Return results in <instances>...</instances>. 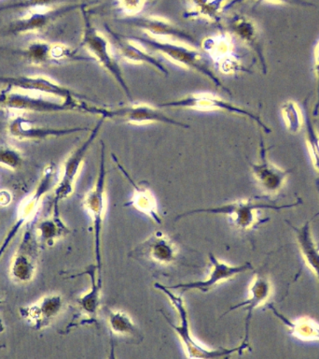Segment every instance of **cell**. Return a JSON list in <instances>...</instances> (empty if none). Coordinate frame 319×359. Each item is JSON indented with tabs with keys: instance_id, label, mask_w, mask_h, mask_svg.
<instances>
[{
	"instance_id": "27",
	"label": "cell",
	"mask_w": 319,
	"mask_h": 359,
	"mask_svg": "<svg viewBox=\"0 0 319 359\" xmlns=\"http://www.w3.org/2000/svg\"><path fill=\"white\" fill-rule=\"evenodd\" d=\"M268 308L288 327V332L294 338L304 341H319V324L315 320L307 316L291 320L277 311L273 304H269Z\"/></svg>"
},
{
	"instance_id": "14",
	"label": "cell",
	"mask_w": 319,
	"mask_h": 359,
	"mask_svg": "<svg viewBox=\"0 0 319 359\" xmlns=\"http://www.w3.org/2000/svg\"><path fill=\"white\" fill-rule=\"evenodd\" d=\"M208 258L212 268L206 279L195 280V282L178 283L175 285H168L167 287L172 289V290H180L182 293L187 290H199L201 293H208L209 291H211L212 289H214L215 286L220 285V283L234 279L237 275L253 269V266L249 262L242 264V265H229V264L218 259L212 252L208 255Z\"/></svg>"
},
{
	"instance_id": "6",
	"label": "cell",
	"mask_w": 319,
	"mask_h": 359,
	"mask_svg": "<svg viewBox=\"0 0 319 359\" xmlns=\"http://www.w3.org/2000/svg\"><path fill=\"white\" fill-rule=\"evenodd\" d=\"M87 114L98 115L105 119H120L132 125H144V123H162L182 128H190L187 123L178 122L167 116L159 107L147 103H131L128 105L118 107L114 109L99 108L87 104Z\"/></svg>"
},
{
	"instance_id": "17",
	"label": "cell",
	"mask_w": 319,
	"mask_h": 359,
	"mask_svg": "<svg viewBox=\"0 0 319 359\" xmlns=\"http://www.w3.org/2000/svg\"><path fill=\"white\" fill-rule=\"evenodd\" d=\"M88 128H52L36 126L22 115H15L8 120L6 131L8 136L19 142H41L50 137L67 136L78 132L89 131Z\"/></svg>"
},
{
	"instance_id": "29",
	"label": "cell",
	"mask_w": 319,
	"mask_h": 359,
	"mask_svg": "<svg viewBox=\"0 0 319 359\" xmlns=\"http://www.w3.org/2000/svg\"><path fill=\"white\" fill-rule=\"evenodd\" d=\"M36 231L38 232L41 243L48 246L53 245L55 241L69 234V226L62 220L59 203L52 204V215L39 222L38 226H36Z\"/></svg>"
},
{
	"instance_id": "42",
	"label": "cell",
	"mask_w": 319,
	"mask_h": 359,
	"mask_svg": "<svg viewBox=\"0 0 319 359\" xmlns=\"http://www.w3.org/2000/svg\"><path fill=\"white\" fill-rule=\"evenodd\" d=\"M3 303V300L1 299H0V305H1Z\"/></svg>"
},
{
	"instance_id": "1",
	"label": "cell",
	"mask_w": 319,
	"mask_h": 359,
	"mask_svg": "<svg viewBox=\"0 0 319 359\" xmlns=\"http://www.w3.org/2000/svg\"><path fill=\"white\" fill-rule=\"evenodd\" d=\"M301 199L291 204L278 205L271 201L267 196H257L254 198L238 199L227 202L220 206L195 209L176 216L175 221L197 213H209L226 216L229 223L241 231H249L265 220H260V212L262 210H281L299 206Z\"/></svg>"
},
{
	"instance_id": "35",
	"label": "cell",
	"mask_w": 319,
	"mask_h": 359,
	"mask_svg": "<svg viewBox=\"0 0 319 359\" xmlns=\"http://www.w3.org/2000/svg\"><path fill=\"white\" fill-rule=\"evenodd\" d=\"M52 61L85 60L86 58L77 55V53L64 44H52Z\"/></svg>"
},
{
	"instance_id": "31",
	"label": "cell",
	"mask_w": 319,
	"mask_h": 359,
	"mask_svg": "<svg viewBox=\"0 0 319 359\" xmlns=\"http://www.w3.org/2000/svg\"><path fill=\"white\" fill-rule=\"evenodd\" d=\"M281 114L285 128L290 133L296 135L304 126V117L298 104L293 100H287L282 104Z\"/></svg>"
},
{
	"instance_id": "20",
	"label": "cell",
	"mask_w": 319,
	"mask_h": 359,
	"mask_svg": "<svg viewBox=\"0 0 319 359\" xmlns=\"http://www.w3.org/2000/svg\"><path fill=\"white\" fill-rule=\"evenodd\" d=\"M106 30L108 34L109 41L114 45L118 53L125 61L129 63L148 65L158 70L162 75L166 76V77L169 76V72L162 62L153 55V53L148 52V50L143 47L139 42L114 32L108 25H106Z\"/></svg>"
},
{
	"instance_id": "13",
	"label": "cell",
	"mask_w": 319,
	"mask_h": 359,
	"mask_svg": "<svg viewBox=\"0 0 319 359\" xmlns=\"http://www.w3.org/2000/svg\"><path fill=\"white\" fill-rule=\"evenodd\" d=\"M0 83L6 88L22 90L39 95H47L64 101L80 100V95L62 86L45 75L0 76Z\"/></svg>"
},
{
	"instance_id": "40",
	"label": "cell",
	"mask_w": 319,
	"mask_h": 359,
	"mask_svg": "<svg viewBox=\"0 0 319 359\" xmlns=\"http://www.w3.org/2000/svg\"><path fill=\"white\" fill-rule=\"evenodd\" d=\"M11 201H13V196L10 192H8L7 190L0 191V206H8Z\"/></svg>"
},
{
	"instance_id": "21",
	"label": "cell",
	"mask_w": 319,
	"mask_h": 359,
	"mask_svg": "<svg viewBox=\"0 0 319 359\" xmlns=\"http://www.w3.org/2000/svg\"><path fill=\"white\" fill-rule=\"evenodd\" d=\"M63 309V297L61 294H52L42 297L32 305L20 309V314L33 330H42L49 327Z\"/></svg>"
},
{
	"instance_id": "5",
	"label": "cell",
	"mask_w": 319,
	"mask_h": 359,
	"mask_svg": "<svg viewBox=\"0 0 319 359\" xmlns=\"http://www.w3.org/2000/svg\"><path fill=\"white\" fill-rule=\"evenodd\" d=\"M100 165L97 180L91 190L86 194L83 201V206L91 216L94 235V255L97 261L98 278L102 279V252H101V233H102L103 222L105 219L108 198L106 195V156L105 144L101 142Z\"/></svg>"
},
{
	"instance_id": "33",
	"label": "cell",
	"mask_w": 319,
	"mask_h": 359,
	"mask_svg": "<svg viewBox=\"0 0 319 359\" xmlns=\"http://www.w3.org/2000/svg\"><path fill=\"white\" fill-rule=\"evenodd\" d=\"M304 123L306 126V146L308 153H309L311 161L315 170L319 174V133L313 126L312 119H311L309 111L305 109Z\"/></svg>"
},
{
	"instance_id": "11",
	"label": "cell",
	"mask_w": 319,
	"mask_h": 359,
	"mask_svg": "<svg viewBox=\"0 0 319 359\" xmlns=\"http://www.w3.org/2000/svg\"><path fill=\"white\" fill-rule=\"evenodd\" d=\"M36 226L32 222L27 224V229L21 243L11 260L10 274L16 283L31 282L35 276L38 262V241Z\"/></svg>"
},
{
	"instance_id": "37",
	"label": "cell",
	"mask_w": 319,
	"mask_h": 359,
	"mask_svg": "<svg viewBox=\"0 0 319 359\" xmlns=\"http://www.w3.org/2000/svg\"><path fill=\"white\" fill-rule=\"evenodd\" d=\"M313 69H315L316 81V100L315 103V108H313V115L318 116L319 114V41L313 50Z\"/></svg>"
},
{
	"instance_id": "23",
	"label": "cell",
	"mask_w": 319,
	"mask_h": 359,
	"mask_svg": "<svg viewBox=\"0 0 319 359\" xmlns=\"http://www.w3.org/2000/svg\"><path fill=\"white\" fill-rule=\"evenodd\" d=\"M83 275H88L91 285H90L89 290L81 294L77 299L80 313L86 316V318L78 322L76 327L97 323L98 313L100 311L102 279L98 278L97 265H90L84 269V271L72 275L70 278L83 276Z\"/></svg>"
},
{
	"instance_id": "19",
	"label": "cell",
	"mask_w": 319,
	"mask_h": 359,
	"mask_svg": "<svg viewBox=\"0 0 319 359\" xmlns=\"http://www.w3.org/2000/svg\"><path fill=\"white\" fill-rule=\"evenodd\" d=\"M130 25L144 31L146 35L151 38L162 39V41H178L182 43L197 46L198 39L192 34L176 27L172 22L161 17H140L129 21Z\"/></svg>"
},
{
	"instance_id": "18",
	"label": "cell",
	"mask_w": 319,
	"mask_h": 359,
	"mask_svg": "<svg viewBox=\"0 0 319 359\" xmlns=\"http://www.w3.org/2000/svg\"><path fill=\"white\" fill-rule=\"evenodd\" d=\"M249 165L257 185L267 196L277 195L291 173L290 170H283L268 159L267 148L262 139L260 143V158L256 163H249Z\"/></svg>"
},
{
	"instance_id": "28",
	"label": "cell",
	"mask_w": 319,
	"mask_h": 359,
	"mask_svg": "<svg viewBox=\"0 0 319 359\" xmlns=\"http://www.w3.org/2000/svg\"><path fill=\"white\" fill-rule=\"evenodd\" d=\"M103 311L112 337H125L136 339L142 338L136 323L125 311L112 309L108 306H105Z\"/></svg>"
},
{
	"instance_id": "15",
	"label": "cell",
	"mask_w": 319,
	"mask_h": 359,
	"mask_svg": "<svg viewBox=\"0 0 319 359\" xmlns=\"http://www.w3.org/2000/svg\"><path fill=\"white\" fill-rule=\"evenodd\" d=\"M200 46L223 74L234 75L240 72H248L235 55L232 36L229 33L207 36L201 42Z\"/></svg>"
},
{
	"instance_id": "16",
	"label": "cell",
	"mask_w": 319,
	"mask_h": 359,
	"mask_svg": "<svg viewBox=\"0 0 319 359\" xmlns=\"http://www.w3.org/2000/svg\"><path fill=\"white\" fill-rule=\"evenodd\" d=\"M271 283L268 277L264 275L256 273L251 280L248 287V299L243 302L238 303L236 305L232 306L228 311H225L222 316H226L232 311L243 309L246 311L245 319V335L240 347V355H242L246 350L251 351L250 344H249V332H250V325L252 317H253L254 311L260 306L264 305L267 300L270 299L271 294ZM221 316V317H222Z\"/></svg>"
},
{
	"instance_id": "26",
	"label": "cell",
	"mask_w": 319,
	"mask_h": 359,
	"mask_svg": "<svg viewBox=\"0 0 319 359\" xmlns=\"http://www.w3.org/2000/svg\"><path fill=\"white\" fill-rule=\"evenodd\" d=\"M285 223L293 230L302 259L311 271L313 272L319 283V244L313 237L311 221L306 222L302 226H293L290 221H285Z\"/></svg>"
},
{
	"instance_id": "22",
	"label": "cell",
	"mask_w": 319,
	"mask_h": 359,
	"mask_svg": "<svg viewBox=\"0 0 319 359\" xmlns=\"http://www.w3.org/2000/svg\"><path fill=\"white\" fill-rule=\"evenodd\" d=\"M60 11L52 7L27 11V13L0 29V36L24 35L39 33L46 29Z\"/></svg>"
},
{
	"instance_id": "32",
	"label": "cell",
	"mask_w": 319,
	"mask_h": 359,
	"mask_svg": "<svg viewBox=\"0 0 319 359\" xmlns=\"http://www.w3.org/2000/svg\"><path fill=\"white\" fill-rule=\"evenodd\" d=\"M192 11L190 14L195 16L204 17L217 21L222 10L224 0H189Z\"/></svg>"
},
{
	"instance_id": "2",
	"label": "cell",
	"mask_w": 319,
	"mask_h": 359,
	"mask_svg": "<svg viewBox=\"0 0 319 359\" xmlns=\"http://www.w3.org/2000/svg\"><path fill=\"white\" fill-rule=\"evenodd\" d=\"M132 39L139 42L147 50L158 52L168 60L184 67V69H192L201 73L218 88L231 94L228 87L224 86L220 79L215 74L208 63L204 61L200 50L196 49V47L182 43V42L162 41V39L151 38L147 35L133 36Z\"/></svg>"
},
{
	"instance_id": "43",
	"label": "cell",
	"mask_w": 319,
	"mask_h": 359,
	"mask_svg": "<svg viewBox=\"0 0 319 359\" xmlns=\"http://www.w3.org/2000/svg\"><path fill=\"white\" fill-rule=\"evenodd\" d=\"M5 347V345H1V346H0V349H1V348H4Z\"/></svg>"
},
{
	"instance_id": "24",
	"label": "cell",
	"mask_w": 319,
	"mask_h": 359,
	"mask_svg": "<svg viewBox=\"0 0 319 359\" xmlns=\"http://www.w3.org/2000/svg\"><path fill=\"white\" fill-rule=\"evenodd\" d=\"M111 157L115 165H117V168H119L123 176L127 179V181L130 182L134 189L133 196H132L130 201L126 202L123 206L133 207L136 210H139V212H142L143 215H147L148 218H150L155 223L161 224L162 218L159 213L158 203H157L155 196H154L150 188L134 182L130 174L122 167V165L120 164L119 160L113 154H111Z\"/></svg>"
},
{
	"instance_id": "36",
	"label": "cell",
	"mask_w": 319,
	"mask_h": 359,
	"mask_svg": "<svg viewBox=\"0 0 319 359\" xmlns=\"http://www.w3.org/2000/svg\"><path fill=\"white\" fill-rule=\"evenodd\" d=\"M55 0H22L15 3L2 7L0 10H10V8H24V10H36V8H44L52 7Z\"/></svg>"
},
{
	"instance_id": "38",
	"label": "cell",
	"mask_w": 319,
	"mask_h": 359,
	"mask_svg": "<svg viewBox=\"0 0 319 359\" xmlns=\"http://www.w3.org/2000/svg\"><path fill=\"white\" fill-rule=\"evenodd\" d=\"M120 3L126 13L129 15H134L142 10L145 0H120Z\"/></svg>"
},
{
	"instance_id": "12",
	"label": "cell",
	"mask_w": 319,
	"mask_h": 359,
	"mask_svg": "<svg viewBox=\"0 0 319 359\" xmlns=\"http://www.w3.org/2000/svg\"><path fill=\"white\" fill-rule=\"evenodd\" d=\"M129 255L153 266H169L178 259V247L169 236L155 231Z\"/></svg>"
},
{
	"instance_id": "4",
	"label": "cell",
	"mask_w": 319,
	"mask_h": 359,
	"mask_svg": "<svg viewBox=\"0 0 319 359\" xmlns=\"http://www.w3.org/2000/svg\"><path fill=\"white\" fill-rule=\"evenodd\" d=\"M86 103L80 100L64 101L50 100L43 95L22 90L6 88L0 92V108L17 112H60L85 111Z\"/></svg>"
},
{
	"instance_id": "3",
	"label": "cell",
	"mask_w": 319,
	"mask_h": 359,
	"mask_svg": "<svg viewBox=\"0 0 319 359\" xmlns=\"http://www.w3.org/2000/svg\"><path fill=\"white\" fill-rule=\"evenodd\" d=\"M154 287L158 289L160 292L164 293L166 296L169 302L172 303L173 308L178 313L179 325L173 324L172 321L164 313L162 316L166 320L167 324L175 331L178 339H180L182 345H183L185 353L189 358H204V359H218L228 358L232 353H238L240 355V347L234 348H218V349H210V348L204 346L203 344L198 341V339L192 335V330L190 327L189 314L183 297L181 294L173 293L172 289L168 288L166 285H162L160 283H154Z\"/></svg>"
},
{
	"instance_id": "25",
	"label": "cell",
	"mask_w": 319,
	"mask_h": 359,
	"mask_svg": "<svg viewBox=\"0 0 319 359\" xmlns=\"http://www.w3.org/2000/svg\"><path fill=\"white\" fill-rule=\"evenodd\" d=\"M227 29L229 35L234 36L246 46L254 50L262 64L263 72H267V64L256 24L248 17L235 15L227 22Z\"/></svg>"
},
{
	"instance_id": "39",
	"label": "cell",
	"mask_w": 319,
	"mask_h": 359,
	"mask_svg": "<svg viewBox=\"0 0 319 359\" xmlns=\"http://www.w3.org/2000/svg\"><path fill=\"white\" fill-rule=\"evenodd\" d=\"M262 1L276 3V4L297 6V7H316L315 4H313V3L309 1H306V0H262Z\"/></svg>"
},
{
	"instance_id": "7",
	"label": "cell",
	"mask_w": 319,
	"mask_h": 359,
	"mask_svg": "<svg viewBox=\"0 0 319 359\" xmlns=\"http://www.w3.org/2000/svg\"><path fill=\"white\" fill-rule=\"evenodd\" d=\"M81 47L85 48L92 58L99 63L117 81L122 87L123 92L128 100L133 101L131 90L126 83L122 69H120L119 62L115 57L111 50V43L108 38L99 32L91 25L89 20L84 18V28L83 36H81Z\"/></svg>"
},
{
	"instance_id": "34",
	"label": "cell",
	"mask_w": 319,
	"mask_h": 359,
	"mask_svg": "<svg viewBox=\"0 0 319 359\" xmlns=\"http://www.w3.org/2000/svg\"><path fill=\"white\" fill-rule=\"evenodd\" d=\"M24 157L18 149L2 146L0 147V167L17 170L22 167Z\"/></svg>"
},
{
	"instance_id": "9",
	"label": "cell",
	"mask_w": 319,
	"mask_h": 359,
	"mask_svg": "<svg viewBox=\"0 0 319 359\" xmlns=\"http://www.w3.org/2000/svg\"><path fill=\"white\" fill-rule=\"evenodd\" d=\"M158 107L160 109H190L201 111H220L229 112V114L248 117L256 122L266 133H270L271 132V129L253 112L241 108V107L235 105V104L229 102V101L224 100V98L218 97L217 95L211 94V93H194V94L185 95V97L176 100L158 104Z\"/></svg>"
},
{
	"instance_id": "41",
	"label": "cell",
	"mask_w": 319,
	"mask_h": 359,
	"mask_svg": "<svg viewBox=\"0 0 319 359\" xmlns=\"http://www.w3.org/2000/svg\"><path fill=\"white\" fill-rule=\"evenodd\" d=\"M318 194H319V181L318 182Z\"/></svg>"
},
{
	"instance_id": "30",
	"label": "cell",
	"mask_w": 319,
	"mask_h": 359,
	"mask_svg": "<svg viewBox=\"0 0 319 359\" xmlns=\"http://www.w3.org/2000/svg\"><path fill=\"white\" fill-rule=\"evenodd\" d=\"M50 50L52 44L43 41H34L22 50H19L18 53L28 64L41 67L52 62Z\"/></svg>"
},
{
	"instance_id": "10",
	"label": "cell",
	"mask_w": 319,
	"mask_h": 359,
	"mask_svg": "<svg viewBox=\"0 0 319 359\" xmlns=\"http://www.w3.org/2000/svg\"><path fill=\"white\" fill-rule=\"evenodd\" d=\"M105 121V118L100 117L94 128L91 129L88 137L67 156L62 168L60 178L53 188V203H59L74 193L76 182L83 168L84 159L92 143L97 140Z\"/></svg>"
},
{
	"instance_id": "8",
	"label": "cell",
	"mask_w": 319,
	"mask_h": 359,
	"mask_svg": "<svg viewBox=\"0 0 319 359\" xmlns=\"http://www.w3.org/2000/svg\"><path fill=\"white\" fill-rule=\"evenodd\" d=\"M55 179V165L53 164L48 165L44 168L43 173H42L41 179H39L36 189L20 204L18 210H17L15 223L8 230V234L6 235L4 241H3L1 246H0V259H1L6 250L10 245L11 241L14 240V238L18 234L22 227L25 226V224L29 223L31 219L35 218L36 210H38L41 199L52 188H55L56 184Z\"/></svg>"
}]
</instances>
